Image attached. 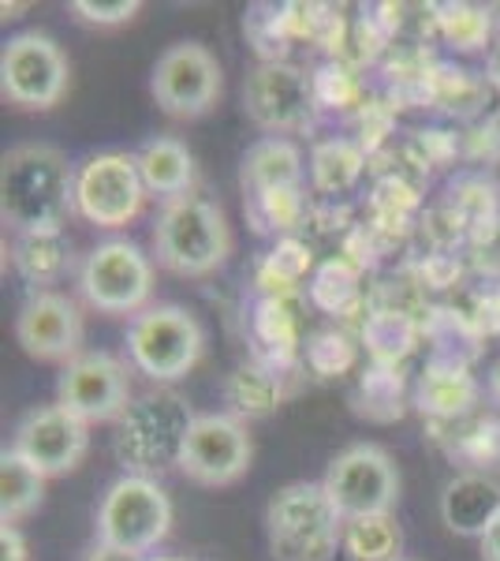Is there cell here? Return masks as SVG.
<instances>
[{
	"mask_svg": "<svg viewBox=\"0 0 500 561\" xmlns=\"http://www.w3.org/2000/svg\"><path fill=\"white\" fill-rule=\"evenodd\" d=\"M224 397H229V404L240 415H266L280 404L284 389H280V378L272 375V370L243 364L232 370L229 386H224Z\"/></svg>",
	"mask_w": 500,
	"mask_h": 561,
	"instance_id": "obj_23",
	"label": "cell"
},
{
	"mask_svg": "<svg viewBox=\"0 0 500 561\" xmlns=\"http://www.w3.org/2000/svg\"><path fill=\"white\" fill-rule=\"evenodd\" d=\"M441 34L452 49L475 53L489 42V34H493V12H489V8H470V4H449V8H441Z\"/></svg>",
	"mask_w": 500,
	"mask_h": 561,
	"instance_id": "obj_26",
	"label": "cell"
},
{
	"mask_svg": "<svg viewBox=\"0 0 500 561\" xmlns=\"http://www.w3.org/2000/svg\"><path fill=\"white\" fill-rule=\"evenodd\" d=\"M344 517L322 483H288L266 505V542L272 561H329L340 550Z\"/></svg>",
	"mask_w": 500,
	"mask_h": 561,
	"instance_id": "obj_4",
	"label": "cell"
},
{
	"mask_svg": "<svg viewBox=\"0 0 500 561\" xmlns=\"http://www.w3.org/2000/svg\"><path fill=\"white\" fill-rule=\"evenodd\" d=\"M68 57L49 34L23 31L0 53V90L12 105L31 108V113H45V108L60 105L68 94Z\"/></svg>",
	"mask_w": 500,
	"mask_h": 561,
	"instance_id": "obj_11",
	"label": "cell"
},
{
	"mask_svg": "<svg viewBox=\"0 0 500 561\" xmlns=\"http://www.w3.org/2000/svg\"><path fill=\"white\" fill-rule=\"evenodd\" d=\"M322 486L344 520L393 513L399 502V468L388 457V449L374 446V442H359L329 460Z\"/></svg>",
	"mask_w": 500,
	"mask_h": 561,
	"instance_id": "obj_9",
	"label": "cell"
},
{
	"mask_svg": "<svg viewBox=\"0 0 500 561\" xmlns=\"http://www.w3.org/2000/svg\"><path fill=\"white\" fill-rule=\"evenodd\" d=\"M86 449H90V423L71 415L68 409H60V404L31 409L15 423L12 434V454L23 457L45 479L75 472L83 465Z\"/></svg>",
	"mask_w": 500,
	"mask_h": 561,
	"instance_id": "obj_15",
	"label": "cell"
},
{
	"mask_svg": "<svg viewBox=\"0 0 500 561\" xmlns=\"http://www.w3.org/2000/svg\"><path fill=\"white\" fill-rule=\"evenodd\" d=\"M12 266L20 270L26 285H34L42 293V285H53L68 274L71 266V240L63 229H45V232H23L12 243Z\"/></svg>",
	"mask_w": 500,
	"mask_h": 561,
	"instance_id": "obj_20",
	"label": "cell"
},
{
	"mask_svg": "<svg viewBox=\"0 0 500 561\" xmlns=\"http://www.w3.org/2000/svg\"><path fill=\"white\" fill-rule=\"evenodd\" d=\"M57 404L83 423H116L131 409V375L113 352H83L63 364L57 378Z\"/></svg>",
	"mask_w": 500,
	"mask_h": 561,
	"instance_id": "obj_13",
	"label": "cell"
},
{
	"mask_svg": "<svg viewBox=\"0 0 500 561\" xmlns=\"http://www.w3.org/2000/svg\"><path fill=\"white\" fill-rule=\"evenodd\" d=\"M481 561H500V517L486 531V539H481Z\"/></svg>",
	"mask_w": 500,
	"mask_h": 561,
	"instance_id": "obj_31",
	"label": "cell"
},
{
	"mask_svg": "<svg viewBox=\"0 0 500 561\" xmlns=\"http://www.w3.org/2000/svg\"><path fill=\"white\" fill-rule=\"evenodd\" d=\"M489 135H493V139L500 142V108L493 113V121H489Z\"/></svg>",
	"mask_w": 500,
	"mask_h": 561,
	"instance_id": "obj_33",
	"label": "cell"
},
{
	"mask_svg": "<svg viewBox=\"0 0 500 561\" xmlns=\"http://www.w3.org/2000/svg\"><path fill=\"white\" fill-rule=\"evenodd\" d=\"M71 12L86 26H120V23H131L135 15L142 12V4L139 0H113V4H102V0H75Z\"/></svg>",
	"mask_w": 500,
	"mask_h": 561,
	"instance_id": "obj_29",
	"label": "cell"
},
{
	"mask_svg": "<svg viewBox=\"0 0 500 561\" xmlns=\"http://www.w3.org/2000/svg\"><path fill=\"white\" fill-rule=\"evenodd\" d=\"M351 296H354V274H351V266H344V262H325V266L314 274L311 300L317 307H325V311H340V307L351 304Z\"/></svg>",
	"mask_w": 500,
	"mask_h": 561,
	"instance_id": "obj_28",
	"label": "cell"
},
{
	"mask_svg": "<svg viewBox=\"0 0 500 561\" xmlns=\"http://www.w3.org/2000/svg\"><path fill=\"white\" fill-rule=\"evenodd\" d=\"M475 382H470L463 370H430L418 386V401H422V412L433 415H460L463 409L475 404Z\"/></svg>",
	"mask_w": 500,
	"mask_h": 561,
	"instance_id": "obj_25",
	"label": "cell"
},
{
	"mask_svg": "<svg viewBox=\"0 0 500 561\" xmlns=\"http://www.w3.org/2000/svg\"><path fill=\"white\" fill-rule=\"evenodd\" d=\"M362 173V150L348 139H329L311 153V180L317 192H348Z\"/></svg>",
	"mask_w": 500,
	"mask_h": 561,
	"instance_id": "obj_24",
	"label": "cell"
},
{
	"mask_svg": "<svg viewBox=\"0 0 500 561\" xmlns=\"http://www.w3.org/2000/svg\"><path fill=\"white\" fill-rule=\"evenodd\" d=\"M195 420L198 412H190V404L176 389L158 386L150 393L135 397L131 409L116 420L113 434V449L116 460L124 465V476L158 479L168 468H179Z\"/></svg>",
	"mask_w": 500,
	"mask_h": 561,
	"instance_id": "obj_2",
	"label": "cell"
},
{
	"mask_svg": "<svg viewBox=\"0 0 500 561\" xmlns=\"http://www.w3.org/2000/svg\"><path fill=\"white\" fill-rule=\"evenodd\" d=\"M438 510L452 536L481 542L500 517V483L481 472H460L444 483Z\"/></svg>",
	"mask_w": 500,
	"mask_h": 561,
	"instance_id": "obj_17",
	"label": "cell"
},
{
	"mask_svg": "<svg viewBox=\"0 0 500 561\" xmlns=\"http://www.w3.org/2000/svg\"><path fill=\"white\" fill-rule=\"evenodd\" d=\"M224 71L217 57L198 42H176L158 57L150 76V94L161 113L176 121H198L221 102Z\"/></svg>",
	"mask_w": 500,
	"mask_h": 561,
	"instance_id": "obj_12",
	"label": "cell"
},
{
	"mask_svg": "<svg viewBox=\"0 0 500 561\" xmlns=\"http://www.w3.org/2000/svg\"><path fill=\"white\" fill-rule=\"evenodd\" d=\"M303 153L292 139H280V135H266L254 147L243 153L240 165V184L247 198L272 195V192H299L303 184Z\"/></svg>",
	"mask_w": 500,
	"mask_h": 561,
	"instance_id": "obj_18",
	"label": "cell"
},
{
	"mask_svg": "<svg viewBox=\"0 0 500 561\" xmlns=\"http://www.w3.org/2000/svg\"><path fill=\"white\" fill-rule=\"evenodd\" d=\"M172 528V502L158 479L120 476L97 505V547L147 561Z\"/></svg>",
	"mask_w": 500,
	"mask_h": 561,
	"instance_id": "obj_5",
	"label": "cell"
},
{
	"mask_svg": "<svg viewBox=\"0 0 500 561\" xmlns=\"http://www.w3.org/2000/svg\"><path fill=\"white\" fill-rule=\"evenodd\" d=\"M486 76H489V87L500 90V38L493 42V49H489V60H486Z\"/></svg>",
	"mask_w": 500,
	"mask_h": 561,
	"instance_id": "obj_32",
	"label": "cell"
},
{
	"mask_svg": "<svg viewBox=\"0 0 500 561\" xmlns=\"http://www.w3.org/2000/svg\"><path fill=\"white\" fill-rule=\"evenodd\" d=\"M147 184L139 173V158L120 150H105L86 158L75 169V214L97 229H124L142 214Z\"/></svg>",
	"mask_w": 500,
	"mask_h": 561,
	"instance_id": "obj_8",
	"label": "cell"
},
{
	"mask_svg": "<svg viewBox=\"0 0 500 561\" xmlns=\"http://www.w3.org/2000/svg\"><path fill=\"white\" fill-rule=\"evenodd\" d=\"M340 550L348 561H404V531L393 513H374V517H351L344 520Z\"/></svg>",
	"mask_w": 500,
	"mask_h": 561,
	"instance_id": "obj_21",
	"label": "cell"
},
{
	"mask_svg": "<svg viewBox=\"0 0 500 561\" xmlns=\"http://www.w3.org/2000/svg\"><path fill=\"white\" fill-rule=\"evenodd\" d=\"M139 173L147 184V195H158L172 203V198L187 195L195 184V153L187 150V142H179L176 135H158L150 139L139 153Z\"/></svg>",
	"mask_w": 500,
	"mask_h": 561,
	"instance_id": "obj_19",
	"label": "cell"
},
{
	"mask_svg": "<svg viewBox=\"0 0 500 561\" xmlns=\"http://www.w3.org/2000/svg\"><path fill=\"white\" fill-rule=\"evenodd\" d=\"M153 255L179 277H206L221 270L232 255L229 217L206 195H179L165 203L153 225Z\"/></svg>",
	"mask_w": 500,
	"mask_h": 561,
	"instance_id": "obj_3",
	"label": "cell"
},
{
	"mask_svg": "<svg viewBox=\"0 0 500 561\" xmlns=\"http://www.w3.org/2000/svg\"><path fill=\"white\" fill-rule=\"evenodd\" d=\"M0 561H31L26 539L15 524H0Z\"/></svg>",
	"mask_w": 500,
	"mask_h": 561,
	"instance_id": "obj_30",
	"label": "cell"
},
{
	"mask_svg": "<svg viewBox=\"0 0 500 561\" xmlns=\"http://www.w3.org/2000/svg\"><path fill=\"white\" fill-rule=\"evenodd\" d=\"M206 348V330L187 307L179 304H153L135 314L127 325V356L139 375L150 382L172 386L198 367Z\"/></svg>",
	"mask_w": 500,
	"mask_h": 561,
	"instance_id": "obj_6",
	"label": "cell"
},
{
	"mask_svg": "<svg viewBox=\"0 0 500 561\" xmlns=\"http://www.w3.org/2000/svg\"><path fill=\"white\" fill-rule=\"evenodd\" d=\"M75 210V169L68 165L60 147L23 142L0 161V217L23 232L63 229V217Z\"/></svg>",
	"mask_w": 500,
	"mask_h": 561,
	"instance_id": "obj_1",
	"label": "cell"
},
{
	"mask_svg": "<svg viewBox=\"0 0 500 561\" xmlns=\"http://www.w3.org/2000/svg\"><path fill=\"white\" fill-rule=\"evenodd\" d=\"M243 108L266 135H299L314 124L317 87L303 68L288 60H261L243 83Z\"/></svg>",
	"mask_w": 500,
	"mask_h": 561,
	"instance_id": "obj_10",
	"label": "cell"
},
{
	"mask_svg": "<svg viewBox=\"0 0 500 561\" xmlns=\"http://www.w3.org/2000/svg\"><path fill=\"white\" fill-rule=\"evenodd\" d=\"M79 293L102 314H142L153 296V262L139 243L105 240L79 270Z\"/></svg>",
	"mask_w": 500,
	"mask_h": 561,
	"instance_id": "obj_7",
	"label": "cell"
},
{
	"mask_svg": "<svg viewBox=\"0 0 500 561\" xmlns=\"http://www.w3.org/2000/svg\"><path fill=\"white\" fill-rule=\"evenodd\" d=\"M254 460V442L247 427L240 423V415L229 412H206L195 420V427L187 434L184 460L179 472L198 486H232L235 479L247 476Z\"/></svg>",
	"mask_w": 500,
	"mask_h": 561,
	"instance_id": "obj_14",
	"label": "cell"
},
{
	"mask_svg": "<svg viewBox=\"0 0 500 561\" xmlns=\"http://www.w3.org/2000/svg\"><path fill=\"white\" fill-rule=\"evenodd\" d=\"M147 561H187V558H147Z\"/></svg>",
	"mask_w": 500,
	"mask_h": 561,
	"instance_id": "obj_34",
	"label": "cell"
},
{
	"mask_svg": "<svg viewBox=\"0 0 500 561\" xmlns=\"http://www.w3.org/2000/svg\"><path fill=\"white\" fill-rule=\"evenodd\" d=\"M45 502V476L23 457L4 449L0 457V524H20Z\"/></svg>",
	"mask_w": 500,
	"mask_h": 561,
	"instance_id": "obj_22",
	"label": "cell"
},
{
	"mask_svg": "<svg viewBox=\"0 0 500 561\" xmlns=\"http://www.w3.org/2000/svg\"><path fill=\"white\" fill-rule=\"evenodd\" d=\"M15 341L31 359L42 364H71L83 356V314H79L75 300L60 293H31L26 304L15 314Z\"/></svg>",
	"mask_w": 500,
	"mask_h": 561,
	"instance_id": "obj_16",
	"label": "cell"
},
{
	"mask_svg": "<svg viewBox=\"0 0 500 561\" xmlns=\"http://www.w3.org/2000/svg\"><path fill=\"white\" fill-rule=\"evenodd\" d=\"M299 192H272V195H258L247 198V214L251 225L258 232H284L299 221Z\"/></svg>",
	"mask_w": 500,
	"mask_h": 561,
	"instance_id": "obj_27",
	"label": "cell"
},
{
	"mask_svg": "<svg viewBox=\"0 0 500 561\" xmlns=\"http://www.w3.org/2000/svg\"><path fill=\"white\" fill-rule=\"evenodd\" d=\"M404 561H407V558H404Z\"/></svg>",
	"mask_w": 500,
	"mask_h": 561,
	"instance_id": "obj_35",
	"label": "cell"
}]
</instances>
